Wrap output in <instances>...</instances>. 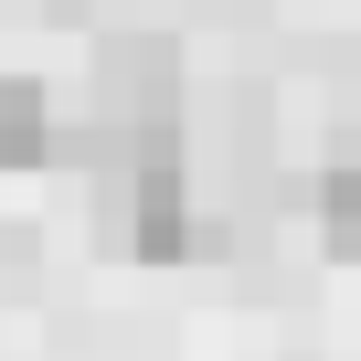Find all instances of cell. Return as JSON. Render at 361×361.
Masks as SVG:
<instances>
[{
    "instance_id": "2",
    "label": "cell",
    "mask_w": 361,
    "mask_h": 361,
    "mask_svg": "<svg viewBox=\"0 0 361 361\" xmlns=\"http://www.w3.org/2000/svg\"><path fill=\"white\" fill-rule=\"evenodd\" d=\"M0 159H11V170H43V159H54V96H43L32 75L0 85Z\"/></svg>"
},
{
    "instance_id": "1",
    "label": "cell",
    "mask_w": 361,
    "mask_h": 361,
    "mask_svg": "<svg viewBox=\"0 0 361 361\" xmlns=\"http://www.w3.org/2000/svg\"><path fill=\"white\" fill-rule=\"evenodd\" d=\"M96 96H106V117H117V138H149V128H170V96H180V54L149 32V43H106V64H96Z\"/></svg>"
},
{
    "instance_id": "3",
    "label": "cell",
    "mask_w": 361,
    "mask_h": 361,
    "mask_svg": "<svg viewBox=\"0 0 361 361\" xmlns=\"http://www.w3.org/2000/svg\"><path fill=\"white\" fill-rule=\"evenodd\" d=\"M319 234H329V255H361V159L319 170Z\"/></svg>"
}]
</instances>
